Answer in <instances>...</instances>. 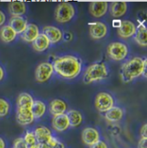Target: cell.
Segmentation results:
<instances>
[{
    "instance_id": "obj_28",
    "label": "cell",
    "mask_w": 147,
    "mask_h": 148,
    "mask_svg": "<svg viewBox=\"0 0 147 148\" xmlns=\"http://www.w3.org/2000/svg\"><path fill=\"white\" fill-rule=\"evenodd\" d=\"M10 110V103L3 98H0V117L6 116L9 114Z\"/></svg>"
},
{
    "instance_id": "obj_32",
    "label": "cell",
    "mask_w": 147,
    "mask_h": 148,
    "mask_svg": "<svg viewBox=\"0 0 147 148\" xmlns=\"http://www.w3.org/2000/svg\"><path fill=\"white\" fill-rule=\"evenodd\" d=\"M90 148H108V146H107V144L104 141L99 140L96 143H95L94 145L90 146Z\"/></svg>"
},
{
    "instance_id": "obj_3",
    "label": "cell",
    "mask_w": 147,
    "mask_h": 148,
    "mask_svg": "<svg viewBox=\"0 0 147 148\" xmlns=\"http://www.w3.org/2000/svg\"><path fill=\"white\" fill-rule=\"evenodd\" d=\"M108 77V68L103 63H95L90 65L85 71L83 75V82L90 84L100 81Z\"/></svg>"
},
{
    "instance_id": "obj_11",
    "label": "cell",
    "mask_w": 147,
    "mask_h": 148,
    "mask_svg": "<svg viewBox=\"0 0 147 148\" xmlns=\"http://www.w3.org/2000/svg\"><path fill=\"white\" fill-rule=\"evenodd\" d=\"M43 33L48 39L50 44H55L62 39V32L55 26H45L43 28Z\"/></svg>"
},
{
    "instance_id": "obj_30",
    "label": "cell",
    "mask_w": 147,
    "mask_h": 148,
    "mask_svg": "<svg viewBox=\"0 0 147 148\" xmlns=\"http://www.w3.org/2000/svg\"><path fill=\"white\" fill-rule=\"evenodd\" d=\"M46 144H48L52 148H65L64 144L53 136L49 140V141Z\"/></svg>"
},
{
    "instance_id": "obj_27",
    "label": "cell",
    "mask_w": 147,
    "mask_h": 148,
    "mask_svg": "<svg viewBox=\"0 0 147 148\" xmlns=\"http://www.w3.org/2000/svg\"><path fill=\"white\" fill-rule=\"evenodd\" d=\"M46 107L43 102L40 100L34 101V103L31 107V111L35 119H39L42 117L44 114L46 113Z\"/></svg>"
},
{
    "instance_id": "obj_13",
    "label": "cell",
    "mask_w": 147,
    "mask_h": 148,
    "mask_svg": "<svg viewBox=\"0 0 147 148\" xmlns=\"http://www.w3.org/2000/svg\"><path fill=\"white\" fill-rule=\"evenodd\" d=\"M16 121L23 126H27L35 121L32 111L29 109H16Z\"/></svg>"
},
{
    "instance_id": "obj_22",
    "label": "cell",
    "mask_w": 147,
    "mask_h": 148,
    "mask_svg": "<svg viewBox=\"0 0 147 148\" xmlns=\"http://www.w3.org/2000/svg\"><path fill=\"white\" fill-rule=\"evenodd\" d=\"M33 103H34V99H33L32 96L29 93H26V92L21 93L17 97L16 104H17V108H19V109L31 110Z\"/></svg>"
},
{
    "instance_id": "obj_15",
    "label": "cell",
    "mask_w": 147,
    "mask_h": 148,
    "mask_svg": "<svg viewBox=\"0 0 147 148\" xmlns=\"http://www.w3.org/2000/svg\"><path fill=\"white\" fill-rule=\"evenodd\" d=\"M52 126L57 132L66 131L70 127L66 114L53 116V121H52Z\"/></svg>"
},
{
    "instance_id": "obj_4",
    "label": "cell",
    "mask_w": 147,
    "mask_h": 148,
    "mask_svg": "<svg viewBox=\"0 0 147 148\" xmlns=\"http://www.w3.org/2000/svg\"><path fill=\"white\" fill-rule=\"evenodd\" d=\"M55 19L59 23H65L71 21L75 16L73 5L67 2H63L58 4L55 9Z\"/></svg>"
},
{
    "instance_id": "obj_35",
    "label": "cell",
    "mask_w": 147,
    "mask_h": 148,
    "mask_svg": "<svg viewBox=\"0 0 147 148\" xmlns=\"http://www.w3.org/2000/svg\"><path fill=\"white\" fill-rule=\"evenodd\" d=\"M5 20H6L5 14L2 10H0V27L3 26V24L5 23Z\"/></svg>"
},
{
    "instance_id": "obj_12",
    "label": "cell",
    "mask_w": 147,
    "mask_h": 148,
    "mask_svg": "<svg viewBox=\"0 0 147 148\" xmlns=\"http://www.w3.org/2000/svg\"><path fill=\"white\" fill-rule=\"evenodd\" d=\"M109 9V3L107 2H93L90 3V12L92 16L99 18L103 16Z\"/></svg>"
},
{
    "instance_id": "obj_36",
    "label": "cell",
    "mask_w": 147,
    "mask_h": 148,
    "mask_svg": "<svg viewBox=\"0 0 147 148\" xmlns=\"http://www.w3.org/2000/svg\"><path fill=\"white\" fill-rule=\"evenodd\" d=\"M38 145H39V148H52L46 143H38Z\"/></svg>"
},
{
    "instance_id": "obj_20",
    "label": "cell",
    "mask_w": 147,
    "mask_h": 148,
    "mask_svg": "<svg viewBox=\"0 0 147 148\" xmlns=\"http://www.w3.org/2000/svg\"><path fill=\"white\" fill-rule=\"evenodd\" d=\"M9 12L12 16H22L26 13V4L22 1H15L9 3Z\"/></svg>"
},
{
    "instance_id": "obj_2",
    "label": "cell",
    "mask_w": 147,
    "mask_h": 148,
    "mask_svg": "<svg viewBox=\"0 0 147 148\" xmlns=\"http://www.w3.org/2000/svg\"><path fill=\"white\" fill-rule=\"evenodd\" d=\"M146 59L134 57L121 66L120 78L124 83H129L142 74L146 77Z\"/></svg>"
},
{
    "instance_id": "obj_31",
    "label": "cell",
    "mask_w": 147,
    "mask_h": 148,
    "mask_svg": "<svg viewBox=\"0 0 147 148\" xmlns=\"http://www.w3.org/2000/svg\"><path fill=\"white\" fill-rule=\"evenodd\" d=\"M13 148H28L23 138H18L15 140Z\"/></svg>"
},
{
    "instance_id": "obj_29",
    "label": "cell",
    "mask_w": 147,
    "mask_h": 148,
    "mask_svg": "<svg viewBox=\"0 0 147 148\" xmlns=\"http://www.w3.org/2000/svg\"><path fill=\"white\" fill-rule=\"evenodd\" d=\"M23 140H24V141H25V143H26V145H27L28 147L33 146V145H35V144H36L37 143L36 138V136H35L34 132H29V131H28V132L26 133V134H25Z\"/></svg>"
},
{
    "instance_id": "obj_24",
    "label": "cell",
    "mask_w": 147,
    "mask_h": 148,
    "mask_svg": "<svg viewBox=\"0 0 147 148\" xmlns=\"http://www.w3.org/2000/svg\"><path fill=\"white\" fill-rule=\"evenodd\" d=\"M134 36V40L141 47H146L147 46V40H146V28L143 23H140L139 25V27H137L135 35Z\"/></svg>"
},
{
    "instance_id": "obj_9",
    "label": "cell",
    "mask_w": 147,
    "mask_h": 148,
    "mask_svg": "<svg viewBox=\"0 0 147 148\" xmlns=\"http://www.w3.org/2000/svg\"><path fill=\"white\" fill-rule=\"evenodd\" d=\"M108 27L101 22H96L90 24V35L94 40H100L107 36Z\"/></svg>"
},
{
    "instance_id": "obj_7",
    "label": "cell",
    "mask_w": 147,
    "mask_h": 148,
    "mask_svg": "<svg viewBox=\"0 0 147 148\" xmlns=\"http://www.w3.org/2000/svg\"><path fill=\"white\" fill-rule=\"evenodd\" d=\"M53 72V64L49 62L40 63L36 69V79L39 83H44L51 77Z\"/></svg>"
},
{
    "instance_id": "obj_19",
    "label": "cell",
    "mask_w": 147,
    "mask_h": 148,
    "mask_svg": "<svg viewBox=\"0 0 147 148\" xmlns=\"http://www.w3.org/2000/svg\"><path fill=\"white\" fill-rule=\"evenodd\" d=\"M34 134L36 138L37 143H47L49 140L53 137L51 130L43 126L36 127Z\"/></svg>"
},
{
    "instance_id": "obj_16",
    "label": "cell",
    "mask_w": 147,
    "mask_h": 148,
    "mask_svg": "<svg viewBox=\"0 0 147 148\" xmlns=\"http://www.w3.org/2000/svg\"><path fill=\"white\" fill-rule=\"evenodd\" d=\"M40 31L37 25L34 23H28L26 29L21 34V38L26 42H33L39 36Z\"/></svg>"
},
{
    "instance_id": "obj_26",
    "label": "cell",
    "mask_w": 147,
    "mask_h": 148,
    "mask_svg": "<svg viewBox=\"0 0 147 148\" xmlns=\"http://www.w3.org/2000/svg\"><path fill=\"white\" fill-rule=\"evenodd\" d=\"M69 124L72 127H77L81 125L83 121V115L82 114L77 110H71L66 113Z\"/></svg>"
},
{
    "instance_id": "obj_39",
    "label": "cell",
    "mask_w": 147,
    "mask_h": 148,
    "mask_svg": "<svg viewBox=\"0 0 147 148\" xmlns=\"http://www.w3.org/2000/svg\"><path fill=\"white\" fill-rule=\"evenodd\" d=\"M28 148H39V145H38V143H36V144H35V145H33V146L28 147Z\"/></svg>"
},
{
    "instance_id": "obj_23",
    "label": "cell",
    "mask_w": 147,
    "mask_h": 148,
    "mask_svg": "<svg viewBox=\"0 0 147 148\" xmlns=\"http://www.w3.org/2000/svg\"><path fill=\"white\" fill-rule=\"evenodd\" d=\"M32 45L34 49L37 52H44L49 47L50 42L44 34L40 33L39 36L36 37V39L32 42Z\"/></svg>"
},
{
    "instance_id": "obj_18",
    "label": "cell",
    "mask_w": 147,
    "mask_h": 148,
    "mask_svg": "<svg viewBox=\"0 0 147 148\" xmlns=\"http://www.w3.org/2000/svg\"><path fill=\"white\" fill-rule=\"evenodd\" d=\"M49 110L53 116L63 114L67 110V105L66 102L61 99H54L50 103Z\"/></svg>"
},
{
    "instance_id": "obj_1",
    "label": "cell",
    "mask_w": 147,
    "mask_h": 148,
    "mask_svg": "<svg viewBox=\"0 0 147 148\" xmlns=\"http://www.w3.org/2000/svg\"><path fill=\"white\" fill-rule=\"evenodd\" d=\"M53 71L64 78L72 79L81 73L82 65L78 58L66 55L56 59L53 64Z\"/></svg>"
},
{
    "instance_id": "obj_10",
    "label": "cell",
    "mask_w": 147,
    "mask_h": 148,
    "mask_svg": "<svg viewBox=\"0 0 147 148\" xmlns=\"http://www.w3.org/2000/svg\"><path fill=\"white\" fill-rule=\"evenodd\" d=\"M82 140L87 146H92L100 140V134L94 127H86L82 132Z\"/></svg>"
},
{
    "instance_id": "obj_37",
    "label": "cell",
    "mask_w": 147,
    "mask_h": 148,
    "mask_svg": "<svg viewBox=\"0 0 147 148\" xmlns=\"http://www.w3.org/2000/svg\"><path fill=\"white\" fill-rule=\"evenodd\" d=\"M3 77H4V71H3V67L0 66V81H2V80H3Z\"/></svg>"
},
{
    "instance_id": "obj_25",
    "label": "cell",
    "mask_w": 147,
    "mask_h": 148,
    "mask_svg": "<svg viewBox=\"0 0 147 148\" xmlns=\"http://www.w3.org/2000/svg\"><path fill=\"white\" fill-rule=\"evenodd\" d=\"M16 37V34L15 31L9 26V25H4L0 29V39L5 42V43H10L13 41Z\"/></svg>"
},
{
    "instance_id": "obj_17",
    "label": "cell",
    "mask_w": 147,
    "mask_h": 148,
    "mask_svg": "<svg viewBox=\"0 0 147 148\" xmlns=\"http://www.w3.org/2000/svg\"><path fill=\"white\" fill-rule=\"evenodd\" d=\"M111 16L115 18H120L127 11V3L126 2H113L109 7Z\"/></svg>"
},
{
    "instance_id": "obj_38",
    "label": "cell",
    "mask_w": 147,
    "mask_h": 148,
    "mask_svg": "<svg viewBox=\"0 0 147 148\" xmlns=\"http://www.w3.org/2000/svg\"><path fill=\"white\" fill-rule=\"evenodd\" d=\"M5 147H6V145H5L4 140L0 137V148H5Z\"/></svg>"
},
{
    "instance_id": "obj_33",
    "label": "cell",
    "mask_w": 147,
    "mask_h": 148,
    "mask_svg": "<svg viewBox=\"0 0 147 148\" xmlns=\"http://www.w3.org/2000/svg\"><path fill=\"white\" fill-rule=\"evenodd\" d=\"M140 136L141 139H147V124L145 123L140 128Z\"/></svg>"
},
{
    "instance_id": "obj_6",
    "label": "cell",
    "mask_w": 147,
    "mask_h": 148,
    "mask_svg": "<svg viewBox=\"0 0 147 148\" xmlns=\"http://www.w3.org/2000/svg\"><path fill=\"white\" fill-rule=\"evenodd\" d=\"M114 100L109 93L100 92L96 95L95 99V106L99 112L105 113L113 107Z\"/></svg>"
},
{
    "instance_id": "obj_8",
    "label": "cell",
    "mask_w": 147,
    "mask_h": 148,
    "mask_svg": "<svg viewBox=\"0 0 147 148\" xmlns=\"http://www.w3.org/2000/svg\"><path fill=\"white\" fill-rule=\"evenodd\" d=\"M137 27L136 25L129 20L120 21V25L117 29V33L120 37L123 39H127L135 35Z\"/></svg>"
},
{
    "instance_id": "obj_5",
    "label": "cell",
    "mask_w": 147,
    "mask_h": 148,
    "mask_svg": "<svg viewBox=\"0 0 147 148\" xmlns=\"http://www.w3.org/2000/svg\"><path fill=\"white\" fill-rule=\"evenodd\" d=\"M107 53L111 60L120 61L126 58L128 54V47L126 44L121 42H113L109 45Z\"/></svg>"
},
{
    "instance_id": "obj_21",
    "label": "cell",
    "mask_w": 147,
    "mask_h": 148,
    "mask_svg": "<svg viewBox=\"0 0 147 148\" xmlns=\"http://www.w3.org/2000/svg\"><path fill=\"white\" fill-rule=\"evenodd\" d=\"M124 116V111L121 108L113 106L109 110L105 112L104 117L109 122H116L120 121Z\"/></svg>"
},
{
    "instance_id": "obj_34",
    "label": "cell",
    "mask_w": 147,
    "mask_h": 148,
    "mask_svg": "<svg viewBox=\"0 0 147 148\" xmlns=\"http://www.w3.org/2000/svg\"><path fill=\"white\" fill-rule=\"evenodd\" d=\"M146 140L147 139H140L138 143V148H147Z\"/></svg>"
},
{
    "instance_id": "obj_14",
    "label": "cell",
    "mask_w": 147,
    "mask_h": 148,
    "mask_svg": "<svg viewBox=\"0 0 147 148\" xmlns=\"http://www.w3.org/2000/svg\"><path fill=\"white\" fill-rule=\"evenodd\" d=\"M28 25L27 20L23 16H12L9 21V26L16 35L22 34Z\"/></svg>"
}]
</instances>
